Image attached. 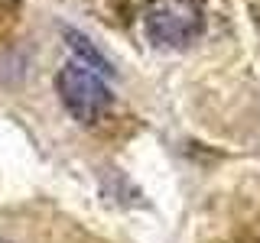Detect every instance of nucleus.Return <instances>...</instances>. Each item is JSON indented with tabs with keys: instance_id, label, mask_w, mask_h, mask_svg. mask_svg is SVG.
<instances>
[{
	"instance_id": "2",
	"label": "nucleus",
	"mask_w": 260,
	"mask_h": 243,
	"mask_svg": "<svg viewBox=\"0 0 260 243\" xmlns=\"http://www.w3.org/2000/svg\"><path fill=\"white\" fill-rule=\"evenodd\" d=\"M205 16L199 0H150L143 10V29L153 46L185 49L199 39Z\"/></svg>"
},
{
	"instance_id": "3",
	"label": "nucleus",
	"mask_w": 260,
	"mask_h": 243,
	"mask_svg": "<svg viewBox=\"0 0 260 243\" xmlns=\"http://www.w3.org/2000/svg\"><path fill=\"white\" fill-rule=\"evenodd\" d=\"M0 243H7V240H0Z\"/></svg>"
},
{
	"instance_id": "1",
	"label": "nucleus",
	"mask_w": 260,
	"mask_h": 243,
	"mask_svg": "<svg viewBox=\"0 0 260 243\" xmlns=\"http://www.w3.org/2000/svg\"><path fill=\"white\" fill-rule=\"evenodd\" d=\"M55 85H59V97L65 110L81 124H94L111 107V85L104 81V71L81 59L65 62Z\"/></svg>"
}]
</instances>
